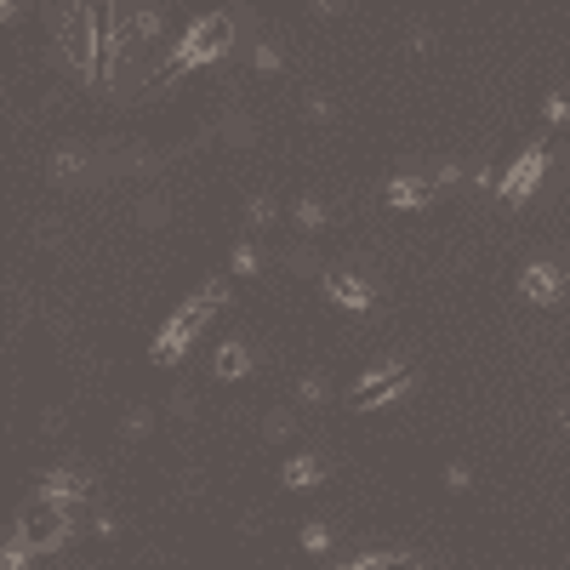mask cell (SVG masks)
<instances>
[{
    "label": "cell",
    "mask_w": 570,
    "mask_h": 570,
    "mask_svg": "<svg viewBox=\"0 0 570 570\" xmlns=\"http://www.w3.org/2000/svg\"><path fill=\"white\" fill-rule=\"evenodd\" d=\"M228 268H235L240 280H251V274H263V257H257L251 245H235V263H228Z\"/></svg>",
    "instance_id": "20"
},
{
    "label": "cell",
    "mask_w": 570,
    "mask_h": 570,
    "mask_svg": "<svg viewBox=\"0 0 570 570\" xmlns=\"http://www.w3.org/2000/svg\"><path fill=\"white\" fill-rule=\"evenodd\" d=\"M251 63H257L263 75H280L285 57H280V46H274V40H257V46H251Z\"/></svg>",
    "instance_id": "17"
},
{
    "label": "cell",
    "mask_w": 570,
    "mask_h": 570,
    "mask_svg": "<svg viewBox=\"0 0 570 570\" xmlns=\"http://www.w3.org/2000/svg\"><path fill=\"white\" fill-rule=\"evenodd\" d=\"M92 536H115V514H109V508L92 514Z\"/></svg>",
    "instance_id": "26"
},
{
    "label": "cell",
    "mask_w": 570,
    "mask_h": 570,
    "mask_svg": "<svg viewBox=\"0 0 570 570\" xmlns=\"http://www.w3.org/2000/svg\"><path fill=\"white\" fill-rule=\"evenodd\" d=\"M343 6H348V0H314V12H320V17H336Z\"/></svg>",
    "instance_id": "32"
},
{
    "label": "cell",
    "mask_w": 570,
    "mask_h": 570,
    "mask_svg": "<svg viewBox=\"0 0 570 570\" xmlns=\"http://www.w3.org/2000/svg\"><path fill=\"white\" fill-rule=\"evenodd\" d=\"M291 223H297V228H320V223H325V205L303 195L297 205H291Z\"/></svg>",
    "instance_id": "16"
},
{
    "label": "cell",
    "mask_w": 570,
    "mask_h": 570,
    "mask_svg": "<svg viewBox=\"0 0 570 570\" xmlns=\"http://www.w3.org/2000/svg\"><path fill=\"white\" fill-rule=\"evenodd\" d=\"M172 411H177V416H195V394L177 388V394H172Z\"/></svg>",
    "instance_id": "28"
},
{
    "label": "cell",
    "mask_w": 570,
    "mask_h": 570,
    "mask_svg": "<svg viewBox=\"0 0 570 570\" xmlns=\"http://www.w3.org/2000/svg\"><path fill=\"white\" fill-rule=\"evenodd\" d=\"M92 474L86 468H75V462H69V468H52L46 479H40V496H52V502H69V508H80V502H92Z\"/></svg>",
    "instance_id": "7"
},
{
    "label": "cell",
    "mask_w": 570,
    "mask_h": 570,
    "mask_svg": "<svg viewBox=\"0 0 570 570\" xmlns=\"http://www.w3.org/2000/svg\"><path fill=\"white\" fill-rule=\"evenodd\" d=\"M320 479H325V462L314 456V451H303V456L285 462V485H291V491H314Z\"/></svg>",
    "instance_id": "11"
},
{
    "label": "cell",
    "mask_w": 570,
    "mask_h": 570,
    "mask_svg": "<svg viewBox=\"0 0 570 570\" xmlns=\"http://www.w3.org/2000/svg\"><path fill=\"white\" fill-rule=\"evenodd\" d=\"M211 314H223V308L211 303L205 291H200L195 303H183V308L172 314V320L160 325V336H155V365H177L183 354H188V343H195V336L205 331V320H211Z\"/></svg>",
    "instance_id": "1"
},
{
    "label": "cell",
    "mask_w": 570,
    "mask_h": 570,
    "mask_svg": "<svg viewBox=\"0 0 570 570\" xmlns=\"http://www.w3.org/2000/svg\"><path fill=\"white\" fill-rule=\"evenodd\" d=\"M120 434H125V439H149V434H155V411H149V405H137V411H125V422H120Z\"/></svg>",
    "instance_id": "15"
},
{
    "label": "cell",
    "mask_w": 570,
    "mask_h": 570,
    "mask_svg": "<svg viewBox=\"0 0 570 570\" xmlns=\"http://www.w3.org/2000/svg\"><path fill=\"white\" fill-rule=\"evenodd\" d=\"M445 485H451V491H468V485H474V474L462 468V462H451V468H445Z\"/></svg>",
    "instance_id": "25"
},
{
    "label": "cell",
    "mask_w": 570,
    "mask_h": 570,
    "mask_svg": "<svg viewBox=\"0 0 570 570\" xmlns=\"http://www.w3.org/2000/svg\"><path fill=\"white\" fill-rule=\"evenodd\" d=\"M24 6H29V0H0V17H6V24H17V17H24Z\"/></svg>",
    "instance_id": "31"
},
{
    "label": "cell",
    "mask_w": 570,
    "mask_h": 570,
    "mask_svg": "<svg viewBox=\"0 0 570 570\" xmlns=\"http://www.w3.org/2000/svg\"><path fill=\"white\" fill-rule=\"evenodd\" d=\"M165 217H172V205H165L160 195H149V200H143V205H137V223H143V228H160Z\"/></svg>",
    "instance_id": "18"
},
{
    "label": "cell",
    "mask_w": 570,
    "mask_h": 570,
    "mask_svg": "<svg viewBox=\"0 0 570 570\" xmlns=\"http://www.w3.org/2000/svg\"><path fill=\"white\" fill-rule=\"evenodd\" d=\"M303 109H308L314 120H331V103H325V97H303Z\"/></svg>",
    "instance_id": "30"
},
{
    "label": "cell",
    "mask_w": 570,
    "mask_h": 570,
    "mask_svg": "<svg viewBox=\"0 0 570 570\" xmlns=\"http://www.w3.org/2000/svg\"><path fill=\"white\" fill-rule=\"evenodd\" d=\"M303 547L308 554H331V525H320V519L303 525Z\"/></svg>",
    "instance_id": "19"
},
{
    "label": "cell",
    "mask_w": 570,
    "mask_h": 570,
    "mask_svg": "<svg viewBox=\"0 0 570 570\" xmlns=\"http://www.w3.org/2000/svg\"><path fill=\"white\" fill-rule=\"evenodd\" d=\"M245 223L251 228H274V223H280V205H274L268 195H251L245 200Z\"/></svg>",
    "instance_id": "14"
},
{
    "label": "cell",
    "mask_w": 570,
    "mask_h": 570,
    "mask_svg": "<svg viewBox=\"0 0 570 570\" xmlns=\"http://www.w3.org/2000/svg\"><path fill=\"white\" fill-rule=\"evenodd\" d=\"M251 365H257V360H251V348H245V343H223V348H217V360H211V371H217L223 383H240Z\"/></svg>",
    "instance_id": "10"
},
{
    "label": "cell",
    "mask_w": 570,
    "mask_h": 570,
    "mask_svg": "<svg viewBox=\"0 0 570 570\" xmlns=\"http://www.w3.org/2000/svg\"><path fill=\"white\" fill-rule=\"evenodd\" d=\"M228 46H235V17H228V12H211V17H200V24L177 40L172 69H195V63H211V57H223Z\"/></svg>",
    "instance_id": "3"
},
{
    "label": "cell",
    "mask_w": 570,
    "mask_h": 570,
    "mask_svg": "<svg viewBox=\"0 0 570 570\" xmlns=\"http://www.w3.org/2000/svg\"><path fill=\"white\" fill-rule=\"evenodd\" d=\"M542 120H547V125H570V97L554 92V97H547V109H542Z\"/></svg>",
    "instance_id": "22"
},
{
    "label": "cell",
    "mask_w": 570,
    "mask_h": 570,
    "mask_svg": "<svg viewBox=\"0 0 570 570\" xmlns=\"http://www.w3.org/2000/svg\"><path fill=\"white\" fill-rule=\"evenodd\" d=\"M320 285H325V297L336 308H348V314H365L371 308V280H365V274H354V268H325Z\"/></svg>",
    "instance_id": "6"
},
{
    "label": "cell",
    "mask_w": 570,
    "mask_h": 570,
    "mask_svg": "<svg viewBox=\"0 0 570 570\" xmlns=\"http://www.w3.org/2000/svg\"><path fill=\"white\" fill-rule=\"evenodd\" d=\"M280 263H285L291 274H297V280H314V274H325V268H320V257H314L308 245H291V251H285Z\"/></svg>",
    "instance_id": "13"
},
{
    "label": "cell",
    "mask_w": 570,
    "mask_h": 570,
    "mask_svg": "<svg viewBox=\"0 0 570 570\" xmlns=\"http://www.w3.org/2000/svg\"><path fill=\"white\" fill-rule=\"evenodd\" d=\"M40 428H46V434H63V428H69V416H63V411H46V416H40Z\"/></svg>",
    "instance_id": "29"
},
{
    "label": "cell",
    "mask_w": 570,
    "mask_h": 570,
    "mask_svg": "<svg viewBox=\"0 0 570 570\" xmlns=\"http://www.w3.org/2000/svg\"><path fill=\"white\" fill-rule=\"evenodd\" d=\"M383 565H428L405 547H354V554H331V570H383Z\"/></svg>",
    "instance_id": "8"
},
{
    "label": "cell",
    "mask_w": 570,
    "mask_h": 570,
    "mask_svg": "<svg viewBox=\"0 0 570 570\" xmlns=\"http://www.w3.org/2000/svg\"><path fill=\"white\" fill-rule=\"evenodd\" d=\"M217 132H223L228 143H251V120H245V115H228V120L217 125Z\"/></svg>",
    "instance_id": "23"
},
{
    "label": "cell",
    "mask_w": 570,
    "mask_h": 570,
    "mask_svg": "<svg viewBox=\"0 0 570 570\" xmlns=\"http://www.w3.org/2000/svg\"><path fill=\"white\" fill-rule=\"evenodd\" d=\"M434 195H439L434 172H428V177H411V172H399V177L388 183V205H394V211H422V205H428Z\"/></svg>",
    "instance_id": "9"
},
{
    "label": "cell",
    "mask_w": 570,
    "mask_h": 570,
    "mask_svg": "<svg viewBox=\"0 0 570 570\" xmlns=\"http://www.w3.org/2000/svg\"><path fill=\"white\" fill-rule=\"evenodd\" d=\"M434 183H439V188H456V183H462V165H451V160L434 165Z\"/></svg>",
    "instance_id": "24"
},
{
    "label": "cell",
    "mask_w": 570,
    "mask_h": 570,
    "mask_svg": "<svg viewBox=\"0 0 570 570\" xmlns=\"http://www.w3.org/2000/svg\"><path fill=\"white\" fill-rule=\"evenodd\" d=\"M325 376H303V383H297V399H303V405H325Z\"/></svg>",
    "instance_id": "21"
},
{
    "label": "cell",
    "mask_w": 570,
    "mask_h": 570,
    "mask_svg": "<svg viewBox=\"0 0 570 570\" xmlns=\"http://www.w3.org/2000/svg\"><path fill=\"white\" fill-rule=\"evenodd\" d=\"M405 388H411V365L405 360H383V365H371L365 376H354L348 405L354 411H383V405H399Z\"/></svg>",
    "instance_id": "2"
},
{
    "label": "cell",
    "mask_w": 570,
    "mask_h": 570,
    "mask_svg": "<svg viewBox=\"0 0 570 570\" xmlns=\"http://www.w3.org/2000/svg\"><path fill=\"white\" fill-rule=\"evenodd\" d=\"M428 46H434V29L416 24V29H411V52H428Z\"/></svg>",
    "instance_id": "27"
},
{
    "label": "cell",
    "mask_w": 570,
    "mask_h": 570,
    "mask_svg": "<svg viewBox=\"0 0 570 570\" xmlns=\"http://www.w3.org/2000/svg\"><path fill=\"white\" fill-rule=\"evenodd\" d=\"M291 434H297V411H268V416H263V439H274V445H285Z\"/></svg>",
    "instance_id": "12"
},
{
    "label": "cell",
    "mask_w": 570,
    "mask_h": 570,
    "mask_svg": "<svg viewBox=\"0 0 570 570\" xmlns=\"http://www.w3.org/2000/svg\"><path fill=\"white\" fill-rule=\"evenodd\" d=\"M547 165H554L547 143H531V149H525V155L508 165V172L496 177V200H502V205H525V200L536 195V183L547 177Z\"/></svg>",
    "instance_id": "4"
},
{
    "label": "cell",
    "mask_w": 570,
    "mask_h": 570,
    "mask_svg": "<svg viewBox=\"0 0 570 570\" xmlns=\"http://www.w3.org/2000/svg\"><path fill=\"white\" fill-rule=\"evenodd\" d=\"M519 291H525V303H536V308H554L559 297H565V268L559 263H525V274H519Z\"/></svg>",
    "instance_id": "5"
}]
</instances>
